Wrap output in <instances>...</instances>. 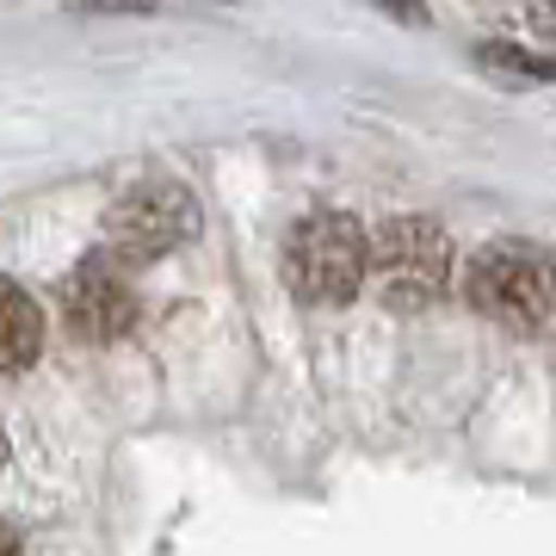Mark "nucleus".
I'll return each mask as SVG.
<instances>
[{"label": "nucleus", "instance_id": "f257e3e1", "mask_svg": "<svg viewBox=\"0 0 556 556\" xmlns=\"http://www.w3.org/2000/svg\"><path fill=\"white\" fill-rule=\"evenodd\" d=\"M285 278L303 303H353L371 278V236L346 211H309L285 241Z\"/></svg>", "mask_w": 556, "mask_h": 556}, {"label": "nucleus", "instance_id": "f03ea898", "mask_svg": "<svg viewBox=\"0 0 556 556\" xmlns=\"http://www.w3.org/2000/svg\"><path fill=\"white\" fill-rule=\"evenodd\" d=\"M464 298L501 328H538L556 303V260L538 241H489L464 266Z\"/></svg>", "mask_w": 556, "mask_h": 556}, {"label": "nucleus", "instance_id": "7ed1b4c3", "mask_svg": "<svg viewBox=\"0 0 556 556\" xmlns=\"http://www.w3.org/2000/svg\"><path fill=\"white\" fill-rule=\"evenodd\" d=\"M105 254L118 266H149L199 236V199L179 179H137L130 192L112 199L105 211Z\"/></svg>", "mask_w": 556, "mask_h": 556}, {"label": "nucleus", "instance_id": "20e7f679", "mask_svg": "<svg viewBox=\"0 0 556 556\" xmlns=\"http://www.w3.org/2000/svg\"><path fill=\"white\" fill-rule=\"evenodd\" d=\"M371 285L390 309H427L452 285V236L433 217H390L371 236Z\"/></svg>", "mask_w": 556, "mask_h": 556}, {"label": "nucleus", "instance_id": "39448f33", "mask_svg": "<svg viewBox=\"0 0 556 556\" xmlns=\"http://www.w3.org/2000/svg\"><path fill=\"white\" fill-rule=\"evenodd\" d=\"M62 316L80 340H118L137 321V285L112 254H87L75 273L62 278Z\"/></svg>", "mask_w": 556, "mask_h": 556}, {"label": "nucleus", "instance_id": "423d86ee", "mask_svg": "<svg viewBox=\"0 0 556 556\" xmlns=\"http://www.w3.org/2000/svg\"><path fill=\"white\" fill-rule=\"evenodd\" d=\"M43 353V309L31 291L0 278V371H25Z\"/></svg>", "mask_w": 556, "mask_h": 556}, {"label": "nucleus", "instance_id": "0eeeda50", "mask_svg": "<svg viewBox=\"0 0 556 556\" xmlns=\"http://www.w3.org/2000/svg\"><path fill=\"white\" fill-rule=\"evenodd\" d=\"M477 62L489 68V75H507V80H556V56H538V50H526V43H477Z\"/></svg>", "mask_w": 556, "mask_h": 556}, {"label": "nucleus", "instance_id": "6e6552de", "mask_svg": "<svg viewBox=\"0 0 556 556\" xmlns=\"http://www.w3.org/2000/svg\"><path fill=\"white\" fill-rule=\"evenodd\" d=\"M0 556H20V538L7 532V526H0Z\"/></svg>", "mask_w": 556, "mask_h": 556}, {"label": "nucleus", "instance_id": "1a4fd4ad", "mask_svg": "<svg viewBox=\"0 0 556 556\" xmlns=\"http://www.w3.org/2000/svg\"><path fill=\"white\" fill-rule=\"evenodd\" d=\"M0 464H7V427H0Z\"/></svg>", "mask_w": 556, "mask_h": 556}]
</instances>
